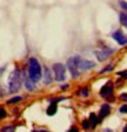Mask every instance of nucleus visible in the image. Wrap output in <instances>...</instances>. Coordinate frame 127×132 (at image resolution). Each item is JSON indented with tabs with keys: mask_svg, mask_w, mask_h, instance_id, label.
Listing matches in <instances>:
<instances>
[{
	"mask_svg": "<svg viewBox=\"0 0 127 132\" xmlns=\"http://www.w3.org/2000/svg\"><path fill=\"white\" fill-rule=\"evenodd\" d=\"M41 79H42V82H44V85L45 86H49L51 83L53 82V74H52V70L51 68H48V67H45L42 70V75H41Z\"/></svg>",
	"mask_w": 127,
	"mask_h": 132,
	"instance_id": "7",
	"label": "nucleus"
},
{
	"mask_svg": "<svg viewBox=\"0 0 127 132\" xmlns=\"http://www.w3.org/2000/svg\"><path fill=\"white\" fill-rule=\"evenodd\" d=\"M119 19H120V23H122V25L127 29V14H126V12H120Z\"/></svg>",
	"mask_w": 127,
	"mask_h": 132,
	"instance_id": "16",
	"label": "nucleus"
},
{
	"mask_svg": "<svg viewBox=\"0 0 127 132\" xmlns=\"http://www.w3.org/2000/svg\"><path fill=\"white\" fill-rule=\"evenodd\" d=\"M77 94L81 97V98H86V97H89V94H90V91H89V87H79L78 89V91H77Z\"/></svg>",
	"mask_w": 127,
	"mask_h": 132,
	"instance_id": "13",
	"label": "nucleus"
},
{
	"mask_svg": "<svg viewBox=\"0 0 127 132\" xmlns=\"http://www.w3.org/2000/svg\"><path fill=\"white\" fill-rule=\"evenodd\" d=\"M49 102H51V105L48 106V109H47V114L48 116H53L56 113V110H57V102L55 101V98L49 100Z\"/></svg>",
	"mask_w": 127,
	"mask_h": 132,
	"instance_id": "12",
	"label": "nucleus"
},
{
	"mask_svg": "<svg viewBox=\"0 0 127 132\" xmlns=\"http://www.w3.org/2000/svg\"><path fill=\"white\" fill-rule=\"evenodd\" d=\"M66 68H68V71H70V74H71L72 78H78L81 75V72H79V70H78V67H77L75 56H72V57H70L67 60V67Z\"/></svg>",
	"mask_w": 127,
	"mask_h": 132,
	"instance_id": "6",
	"label": "nucleus"
},
{
	"mask_svg": "<svg viewBox=\"0 0 127 132\" xmlns=\"http://www.w3.org/2000/svg\"><path fill=\"white\" fill-rule=\"evenodd\" d=\"M100 95L102 97V98H109L108 101H115L114 98V83L109 82L108 85L102 86V89L100 90Z\"/></svg>",
	"mask_w": 127,
	"mask_h": 132,
	"instance_id": "5",
	"label": "nucleus"
},
{
	"mask_svg": "<svg viewBox=\"0 0 127 132\" xmlns=\"http://www.w3.org/2000/svg\"><path fill=\"white\" fill-rule=\"evenodd\" d=\"M67 132H79V129H78V128H77V127H71V128H70V129H68Z\"/></svg>",
	"mask_w": 127,
	"mask_h": 132,
	"instance_id": "25",
	"label": "nucleus"
},
{
	"mask_svg": "<svg viewBox=\"0 0 127 132\" xmlns=\"http://www.w3.org/2000/svg\"><path fill=\"white\" fill-rule=\"evenodd\" d=\"M102 132H112V129H109V128H107V129H104Z\"/></svg>",
	"mask_w": 127,
	"mask_h": 132,
	"instance_id": "28",
	"label": "nucleus"
},
{
	"mask_svg": "<svg viewBox=\"0 0 127 132\" xmlns=\"http://www.w3.org/2000/svg\"><path fill=\"white\" fill-rule=\"evenodd\" d=\"M109 113H111V106H109V104H104V105L101 106V109H100L99 116H97V117H99V121H100V123H101V120L104 119V117H107Z\"/></svg>",
	"mask_w": 127,
	"mask_h": 132,
	"instance_id": "11",
	"label": "nucleus"
},
{
	"mask_svg": "<svg viewBox=\"0 0 127 132\" xmlns=\"http://www.w3.org/2000/svg\"><path fill=\"white\" fill-rule=\"evenodd\" d=\"M120 113H127V104H124L123 106H120Z\"/></svg>",
	"mask_w": 127,
	"mask_h": 132,
	"instance_id": "24",
	"label": "nucleus"
},
{
	"mask_svg": "<svg viewBox=\"0 0 127 132\" xmlns=\"http://www.w3.org/2000/svg\"><path fill=\"white\" fill-rule=\"evenodd\" d=\"M17 127L15 125H6L3 128H0V132H15Z\"/></svg>",
	"mask_w": 127,
	"mask_h": 132,
	"instance_id": "17",
	"label": "nucleus"
},
{
	"mask_svg": "<svg viewBox=\"0 0 127 132\" xmlns=\"http://www.w3.org/2000/svg\"><path fill=\"white\" fill-rule=\"evenodd\" d=\"M115 51L114 49H109V48H104V49H101V51H96L94 52V55L97 56V59H99L100 61H104V60H107V59H108L112 53H114Z\"/></svg>",
	"mask_w": 127,
	"mask_h": 132,
	"instance_id": "8",
	"label": "nucleus"
},
{
	"mask_svg": "<svg viewBox=\"0 0 127 132\" xmlns=\"http://www.w3.org/2000/svg\"><path fill=\"white\" fill-rule=\"evenodd\" d=\"M118 75L122 76V78H124V79H127V70H126V71H120V72H118Z\"/></svg>",
	"mask_w": 127,
	"mask_h": 132,
	"instance_id": "23",
	"label": "nucleus"
},
{
	"mask_svg": "<svg viewBox=\"0 0 127 132\" xmlns=\"http://www.w3.org/2000/svg\"><path fill=\"white\" fill-rule=\"evenodd\" d=\"M41 75H42V65L38 61V59L36 57H30L27 60V78L34 83H38L41 80Z\"/></svg>",
	"mask_w": 127,
	"mask_h": 132,
	"instance_id": "1",
	"label": "nucleus"
},
{
	"mask_svg": "<svg viewBox=\"0 0 127 132\" xmlns=\"http://www.w3.org/2000/svg\"><path fill=\"white\" fill-rule=\"evenodd\" d=\"M52 74L53 79L57 82H64L66 80V65H63L62 63H56L52 65Z\"/></svg>",
	"mask_w": 127,
	"mask_h": 132,
	"instance_id": "3",
	"label": "nucleus"
},
{
	"mask_svg": "<svg viewBox=\"0 0 127 132\" xmlns=\"http://www.w3.org/2000/svg\"><path fill=\"white\" fill-rule=\"evenodd\" d=\"M6 116H7V110L4 109V108L0 106V119H4Z\"/></svg>",
	"mask_w": 127,
	"mask_h": 132,
	"instance_id": "19",
	"label": "nucleus"
},
{
	"mask_svg": "<svg viewBox=\"0 0 127 132\" xmlns=\"http://www.w3.org/2000/svg\"><path fill=\"white\" fill-rule=\"evenodd\" d=\"M75 60H77V67L79 72H86L92 70V68L96 67V63L94 61H90V60H86V59H82L81 56H75Z\"/></svg>",
	"mask_w": 127,
	"mask_h": 132,
	"instance_id": "4",
	"label": "nucleus"
},
{
	"mask_svg": "<svg viewBox=\"0 0 127 132\" xmlns=\"http://www.w3.org/2000/svg\"><path fill=\"white\" fill-rule=\"evenodd\" d=\"M33 132H51V131H48V129H34Z\"/></svg>",
	"mask_w": 127,
	"mask_h": 132,
	"instance_id": "27",
	"label": "nucleus"
},
{
	"mask_svg": "<svg viewBox=\"0 0 127 132\" xmlns=\"http://www.w3.org/2000/svg\"><path fill=\"white\" fill-rule=\"evenodd\" d=\"M112 70H114V64H109V65H107L105 68H102V70L100 71V74H105V72H111Z\"/></svg>",
	"mask_w": 127,
	"mask_h": 132,
	"instance_id": "18",
	"label": "nucleus"
},
{
	"mask_svg": "<svg viewBox=\"0 0 127 132\" xmlns=\"http://www.w3.org/2000/svg\"><path fill=\"white\" fill-rule=\"evenodd\" d=\"M68 89V85H67V83H66V85H62L60 86V90H67Z\"/></svg>",
	"mask_w": 127,
	"mask_h": 132,
	"instance_id": "26",
	"label": "nucleus"
},
{
	"mask_svg": "<svg viewBox=\"0 0 127 132\" xmlns=\"http://www.w3.org/2000/svg\"><path fill=\"white\" fill-rule=\"evenodd\" d=\"M112 38H114L119 45H126V44H127V36L123 34L120 30H116V31L112 33Z\"/></svg>",
	"mask_w": 127,
	"mask_h": 132,
	"instance_id": "9",
	"label": "nucleus"
},
{
	"mask_svg": "<svg viewBox=\"0 0 127 132\" xmlns=\"http://www.w3.org/2000/svg\"><path fill=\"white\" fill-rule=\"evenodd\" d=\"M119 100H122L123 102H127V93H123V94L119 95Z\"/></svg>",
	"mask_w": 127,
	"mask_h": 132,
	"instance_id": "22",
	"label": "nucleus"
},
{
	"mask_svg": "<svg viewBox=\"0 0 127 132\" xmlns=\"http://www.w3.org/2000/svg\"><path fill=\"white\" fill-rule=\"evenodd\" d=\"M23 83H25V89L27 91H36L37 90V83L32 82L27 78V75H25V74H23Z\"/></svg>",
	"mask_w": 127,
	"mask_h": 132,
	"instance_id": "10",
	"label": "nucleus"
},
{
	"mask_svg": "<svg viewBox=\"0 0 127 132\" xmlns=\"http://www.w3.org/2000/svg\"><path fill=\"white\" fill-rule=\"evenodd\" d=\"M23 100V97L22 95H14L12 98H10L8 101H7V104H10V105H12V104H18V102H21Z\"/></svg>",
	"mask_w": 127,
	"mask_h": 132,
	"instance_id": "15",
	"label": "nucleus"
},
{
	"mask_svg": "<svg viewBox=\"0 0 127 132\" xmlns=\"http://www.w3.org/2000/svg\"><path fill=\"white\" fill-rule=\"evenodd\" d=\"M89 123H90V128H94V127L97 124H100V121H99V117H97L94 113H92L90 117H89Z\"/></svg>",
	"mask_w": 127,
	"mask_h": 132,
	"instance_id": "14",
	"label": "nucleus"
},
{
	"mask_svg": "<svg viewBox=\"0 0 127 132\" xmlns=\"http://www.w3.org/2000/svg\"><path fill=\"white\" fill-rule=\"evenodd\" d=\"M22 83H23V72L15 68L8 76V93L15 94L22 89Z\"/></svg>",
	"mask_w": 127,
	"mask_h": 132,
	"instance_id": "2",
	"label": "nucleus"
},
{
	"mask_svg": "<svg viewBox=\"0 0 127 132\" xmlns=\"http://www.w3.org/2000/svg\"><path fill=\"white\" fill-rule=\"evenodd\" d=\"M82 125H84V128H85V129H89V128H90L89 120H84V121H82Z\"/></svg>",
	"mask_w": 127,
	"mask_h": 132,
	"instance_id": "20",
	"label": "nucleus"
},
{
	"mask_svg": "<svg viewBox=\"0 0 127 132\" xmlns=\"http://www.w3.org/2000/svg\"><path fill=\"white\" fill-rule=\"evenodd\" d=\"M119 6L124 10V11H127V3L126 2H123V0H119Z\"/></svg>",
	"mask_w": 127,
	"mask_h": 132,
	"instance_id": "21",
	"label": "nucleus"
},
{
	"mask_svg": "<svg viewBox=\"0 0 127 132\" xmlns=\"http://www.w3.org/2000/svg\"><path fill=\"white\" fill-rule=\"evenodd\" d=\"M124 132H127V125L124 127Z\"/></svg>",
	"mask_w": 127,
	"mask_h": 132,
	"instance_id": "29",
	"label": "nucleus"
}]
</instances>
